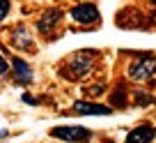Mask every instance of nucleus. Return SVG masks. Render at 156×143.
Returning a JSON list of instances; mask_svg holds the SVG:
<instances>
[{"instance_id":"20e7f679","label":"nucleus","mask_w":156,"mask_h":143,"mask_svg":"<svg viewBox=\"0 0 156 143\" xmlns=\"http://www.w3.org/2000/svg\"><path fill=\"white\" fill-rule=\"evenodd\" d=\"M69 16L80 25H92V23L99 21V9H97V5H92V2H80V5L71 7Z\"/></svg>"},{"instance_id":"9d476101","label":"nucleus","mask_w":156,"mask_h":143,"mask_svg":"<svg viewBox=\"0 0 156 143\" xmlns=\"http://www.w3.org/2000/svg\"><path fill=\"white\" fill-rule=\"evenodd\" d=\"M9 9H12V2H9V0H0V23L7 19Z\"/></svg>"},{"instance_id":"7ed1b4c3","label":"nucleus","mask_w":156,"mask_h":143,"mask_svg":"<svg viewBox=\"0 0 156 143\" xmlns=\"http://www.w3.org/2000/svg\"><path fill=\"white\" fill-rule=\"evenodd\" d=\"M55 138H62V141H69V143H83V141H90L92 132L85 127H78V125H71V127H53L51 129Z\"/></svg>"},{"instance_id":"9b49d317","label":"nucleus","mask_w":156,"mask_h":143,"mask_svg":"<svg viewBox=\"0 0 156 143\" xmlns=\"http://www.w3.org/2000/svg\"><path fill=\"white\" fill-rule=\"evenodd\" d=\"M7 69H9V65H7V60H5V55L0 53V76H2V74H7Z\"/></svg>"},{"instance_id":"f257e3e1","label":"nucleus","mask_w":156,"mask_h":143,"mask_svg":"<svg viewBox=\"0 0 156 143\" xmlns=\"http://www.w3.org/2000/svg\"><path fill=\"white\" fill-rule=\"evenodd\" d=\"M94 67V51H76L71 58L64 65V72H67V79H83L92 72Z\"/></svg>"},{"instance_id":"ddd939ff","label":"nucleus","mask_w":156,"mask_h":143,"mask_svg":"<svg viewBox=\"0 0 156 143\" xmlns=\"http://www.w3.org/2000/svg\"><path fill=\"white\" fill-rule=\"evenodd\" d=\"M149 2H151V5H156V0H149Z\"/></svg>"},{"instance_id":"39448f33","label":"nucleus","mask_w":156,"mask_h":143,"mask_svg":"<svg viewBox=\"0 0 156 143\" xmlns=\"http://www.w3.org/2000/svg\"><path fill=\"white\" fill-rule=\"evenodd\" d=\"M9 44L16 46V49H23V51L32 46V35H30L28 25L19 23V25H14V28L9 30Z\"/></svg>"},{"instance_id":"f8f14e48","label":"nucleus","mask_w":156,"mask_h":143,"mask_svg":"<svg viewBox=\"0 0 156 143\" xmlns=\"http://www.w3.org/2000/svg\"><path fill=\"white\" fill-rule=\"evenodd\" d=\"M21 99H23L25 104H37V99H32V97H30V95H23V97H21Z\"/></svg>"},{"instance_id":"1a4fd4ad","label":"nucleus","mask_w":156,"mask_h":143,"mask_svg":"<svg viewBox=\"0 0 156 143\" xmlns=\"http://www.w3.org/2000/svg\"><path fill=\"white\" fill-rule=\"evenodd\" d=\"M154 138H156V129L149 125H142V127H136L129 132L126 143H151Z\"/></svg>"},{"instance_id":"6e6552de","label":"nucleus","mask_w":156,"mask_h":143,"mask_svg":"<svg viewBox=\"0 0 156 143\" xmlns=\"http://www.w3.org/2000/svg\"><path fill=\"white\" fill-rule=\"evenodd\" d=\"M73 111L80 113V115H110L112 113L110 106L94 104V102H76V104H73Z\"/></svg>"},{"instance_id":"423d86ee","label":"nucleus","mask_w":156,"mask_h":143,"mask_svg":"<svg viewBox=\"0 0 156 143\" xmlns=\"http://www.w3.org/2000/svg\"><path fill=\"white\" fill-rule=\"evenodd\" d=\"M12 72H14L16 83H21V85H30L32 83V67H30L23 58H19V55L12 58Z\"/></svg>"},{"instance_id":"0eeeda50","label":"nucleus","mask_w":156,"mask_h":143,"mask_svg":"<svg viewBox=\"0 0 156 143\" xmlns=\"http://www.w3.org/2000/svg\"><path fill=\"white\" fill-rule=\"evenodd\" d=\"M62 9H46L44 14H41V19H39V23H37V28H39V32L41 35H51L53 32V28L55 25L60 23V21H62Z\"/></svg>"},{"instance_id":"f03ea898","label":"nucleus","mask_w":156,"mask_h":143,"mask_svg":"<svg viewBox=\"0 0 156 143\" xmlns=\"http://www.w3.org/2000/svg\"><path fill=\"white\" fill-rule=\"evenodd\" d=\"M154 74H156V55L151 53L138 55L129 65V79L133 81H149Z\"/></svg>"}]
</instances>
